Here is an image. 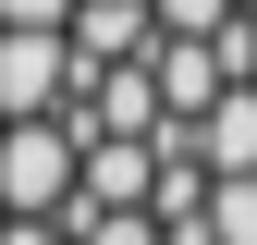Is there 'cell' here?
Here are the masks:
<instances>
[{"label": "cell", "mask_w": 257, "mask_h": 245, "mask_svg": "<svg viewBox=\"0 0 257 245\" xmlns=\"http://www.w3.org/2000/svg\"><path fill=\"white\" fill-rule=\"evenodd\" d=\"M74 184H86L74 122H0V221H61Z\"/></svg>", "instance_id": "1"}, {"label": "cell", "mask_w": 257, "mask_h": 245, "mask_svg": "<svg viewBox=\"0 0 257 245\" xmlns=\"http://www.w3.org/2000/svg\"><path fill=\"white\" fill-rule=\"evenodd\" d=\"M74 86H86L74 37H13V25H0V122H61Z\"/></svg>", "instance_id": "2"}, {"label": "cell", "mask_w": 257, "mask_h": 245, "mask_svg": "<svg viewBox=\"0 0 257 245\" xmlns=\"http://www.w3.org/2000/svg\"><path fill=\"white\" fill-rule=\"evenodd\" d=\"M147 61H159V49H147ZM147 61H110V74H86L61 122H74L86 147H98V135H159L172 110H159V74H147Z\"/></svg>", "instance_id": "3"}, {"label": "cell", "mask_w": 257, "mask_h": 245, "mask_svg": "<svg viewBox=\"0 0 257 245\" xmlns=\"http://www.w3.org/2000/svg\"><path fill=\"white\" fill-rule=\"evenodd\" d=\"M110 208H159V147L147 135H98L86 147V184H74L61 221H110Z\"/></svg>", "instance_id": "4"}, {"label": "cell", "mask_w": 257, "mask_h": 245, "mask_svg": "<svg viewBox=\"0 0 257 245\" xmlns=\"http://www.w3.org/2000/svg\"><path fill=\"white\" fill-rule=\"evenodd\" d=\"M196 160H208L220 184H245V172H257V86H233V98L196 122Z\"/></svg>", "instance_id": "5"}, {"label": "cell", "mask_w": 257, "mask_h": 245, "mask_svg": "<svg viewBox=\"0 0 257 245\" xmlns=\"http://www.w3.org/2000/svg\"><path fill=\"white\" fill-rule=\"evenodd\" d=\"M147 13H159V37H233V13H245V0H147Z\"/></svg>", "instance_id": "6"}, {"label": "cell", "mask_w": 257, "mask_h": 245, "mask_svg": "<svg viewBox=\"0 0 257 245\" xmlns=\"http://www.w3.org/2000/svg\"><path fill=\"white\" fill-rule=\"evenodd\" d=\"M61 233H74V245H172L147 208H110V221H61Z\"/></svg>", "instance_id": "7"}, {"label": "cell", "mask_w": 257, "mask_h": 245, "mask_svg": "<svg viewBox=\"0 0 257 245\" xmlns=\"http://www.w3.org/2000/svg\"><path fill=\"white\" fill-rule=\"evenodd\" d=\"M74 13H86V0H0L13 37H74Z\"/></svg>", "instance_id": "8"}, {"label": "cell", "mask_w": 257, "mask_h": 245, "mask_svg": "<svg viewBox=\"0 0 257 245\" xmlns=\"http://www.w3.org/2000/svg\"><path fill=\"white\" fill-rule=\"evenodd\" d=\"M0 245H74L61 221H0Z\"/></svg>", "instance_id": "9"}]
</instances>
